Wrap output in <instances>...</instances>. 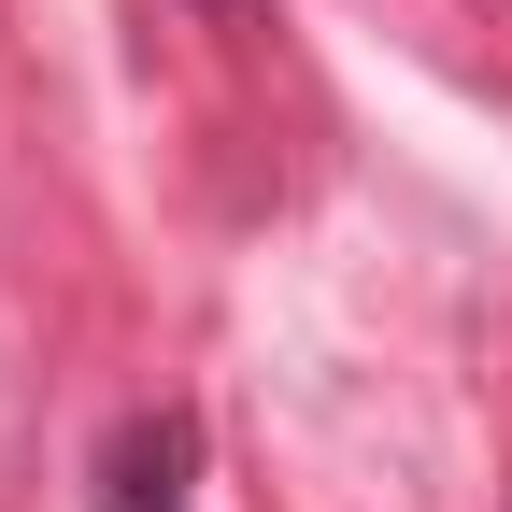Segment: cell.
I'll return each mask as SVG.
<instances>
[{"label": "cell", "instance_id": "7a4b0ae2", "mask_svg": "<svg viewBox=\"0 0 512 512\" xmlns=\"http://www.w3.org/2000/svg\"><path fill=\"white\" fill-rule=\"evenodd\" d=\"M185 15H242V0H185Z\"/></svg>", "mask_w": 512, "mask_h": 512}, {"label": "cell", "instance_id": "6da1fadb", "mask_svg": "<svg viewBox=\"0 0 512 512\" xmlns=\"http://www.w3.org/2000/svg\"><path fill=\"white\" fill-rule=\"evenodd\" d=\"M185 484H200V413L157 399V413H128V427L100 441V484H86V498H100V512H185Z\"/></svg>", "mask_w": 512, "mask_h": 512}]
</instances>
